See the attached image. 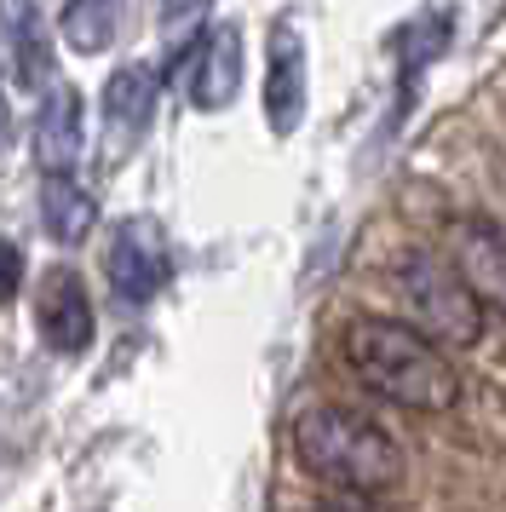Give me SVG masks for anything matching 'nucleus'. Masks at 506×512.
<instances>
[{
    "label": "nucleus",
    "mask_w": 506,
    "mask_h": 512,
    "mask_svg": "<svg viewBox=\"0 0 506 512\" xmlns=\"http://www.w3.org/2000/svg\"><path fill=\"white\" fill-rule=\"evenodd\" d=\"M345 369L357 374V386L374 397H386L397 409L414 415H443L460 397V374L449 363V351L432 346L420 328L397 323V317H357L345 328Z\"/></svg>",
    "instance_id": "nucleus-1"
},
{
    "label": "nucleus",
    "mask_w": 506,
    "mask_h": 512,
    "mask_svg": "<svg viewBox=\"0 0 506 512\" xmlns=\"http://www.w3.org/2000/svg\"><path fill=\"white\" fill-rule=\"evenodd\" d=\"M294 461L328 484L334 495H386L403 478V449L380 420L340 409V403H317L294 420Z\"/></svg>",
    "instance_id": "nucleus-2"
},
{
    "label": "nucleus",
    "mask_w": 506,
    "mask_h": 512,
    "mask_svg": "<svg viewBox=\"0 0 506 512\" xmlns=\"http://www.w3.org/2000/svg\"><path fill=\"white\" fill-rule=\"evenodd\" d=\"M391 288L403 300V323L420 328L432 346L443 351H466L483 340V305L466 288V277L455 271V259L432 254V248H409L391 265Z\"/></svg>",
    "instance_id": "nucleus-3"
},
{
    "label": "nucleus",
    "mask_w": 506,
    "mask_h": 512,
    "mask_svg": "<svg viewBox=\"0 0 506 512\" xmlns=\"http://www.w3.org/2000/svg\"><path fill=\"white\" fill-rule=\"evenodd\" d=\"M104 271H110V288L121 305H144L156 300L167 277H173V254H167V236H161L156 219H121L110 236V254H104Z\"/></svg>",
    "instance_id": "nucleus-4"
},
{
    "label": "nucleus",
    "mask_w": 506,
    "mask_h": 512,
    "mask_svg": "<svg viewBox=\"0 0 506 512\" xmlns=\"http://www.w3.org/2000/svg\"><path fill=\"white\" fill-rule=\"evenodd\" d=\"M35 311H41L46 346L64 351V357H81V351L92 346V334H98L87 282H81V271H69V265H52V271L41 277V300H35Z\"/></svg>",
    "instance_id": "nucleus-5"
},
{
    "label": "nucleus",
    "mask_w": 506,
    "mask_h": 512,
    "mask_svg": "<svg viewBox=\"0 0 506 512\" xmlns=\"http://www.w3.org/2000/svg\"><path fill=\"white\" fill-rule=\"evenodd\" d=\"M299 116H305V41L294 18H282L271 35V64H265V127L276 139H294Z\"/></svg>",
    "instance_id": "nucleus-6"
},
{
    "label": "nucleus",
    "mask_w": 506,
    "mask_h": 512,
    "mask_svg": "<svg viewBox=\"0 0 506 512\" xmlns=\"http://www.w3.org/2000/svg\"><path fill=\"white\" fill-rule=\"evenodd\" d=\"M87 150V104L69 81H52L35 110V162L41 173H69Z\"/></svg>",
    "instance_id": "nucleus-7"
},
{
    "label": "nucleus",
    "mask_w": 506,
    "mask_h": 512,
    "mask_svg": "<svg viewBox=\"0 0 506 512\" xmlns=\"http://www.w3.org/2000/svg\"><path fill=\"white\" fill-rule=\"evenodd\" d=\"M455 271L478 294L483 311L506 317V236L489 219H460L455 231Z\"/></svg>",
    "instance_id": "nucleus-8"
},
{
    "label": "nucleus",
    "mask_w": 506,
    "mask_h": 512,
    "mask_svg": "<svg viewBox=\"0 0 506 512\" xmlns=\"http://www.w3.org/2000/svg\"><path fill=\"white\" fill-rule=\"evenodd\" d=\"M156 70L150 64H121L110 75V87H104V127H110V150L115 156H127L138 139H144V127L156 116Z\"/></svg>",
    "instance_id": "nucleus-9"
},
{
    "label": "nucleus",
    "mask_w": 506,
    "mask_h": 512,
    "mask_svg": "<svg viewBox=\"0 0 506 512\" xmlns=\"http://www.w3.org/2000/svg\"><path fill=\"white\" fill-rule=\"evenodd\" d=\"M0 35L12 47V70L29 93L52 87V35H46L41 0H0Z\"/></svg>",
    "instance_id": "nucleus-10"
},
{
    "label": "nucleus",
    "mask_w": 506,
    "mask_h": 512,
    "mask_svg": "<svg viewBox=\"0 0 506 512\" xmlns=\"http://www.w3.org/2000/svg\"><path fill=\"white\" fill-rule=\"evenodd\" d=\"M196 110H230L242 93V24H219L202 41V64H196Z\"/></svg>",
    "instance_id": "nucleus-11"
},
{
    "label": "nucleus",
    "mask_w": 506,
    "mask_h": 512,
    "mask_svg": "<svg viewBox=\"0 0 506 512\" xmlns=\"http://www.w3.org/2000/svg\"><path fill=\"white\" fill-rule=\"evenodd\" d=\"M41 219H46V231H52L58 248H81L92 236V225H98V202L69 173H46L41 179Z\"/></svg>",
    "instance_id": "nucleus-12"
},
{
    "label": "nucleus",
    "mask_w": 506,
    "mask_h": 512,
    "mask_svg": "<svg viewBox=\"0 0 506 512\" xmlns=\"http://www.w3.org/2000/svg\"><path fill=\"white\" fill-rule=\"evenodd\" d=\"M115 18H121V0H64V29L69 52H81V58H98V52L115 41Z\"/></svg>",
    "instance_id": "nucleus-13"
},
{
    "label": "nucleus",
    "mask_w": 506,
    "mask_h": 512,
    "mask_svg": "<svg viewBox=\"0 0 506 512\" xmlns=\"http://www.w3.org/2000/svg\"><path fill=\"white\" fill-rule=\"evenodd\" d=\"M18 288H23V254L0 236V305L18 300Z\"/></svg>",
    "instance_id": "nucleus-14"
},
{
    "label": "nucleus",
    "mask_w": 506,
    "mask_h": 512,
    "mask_svg": "<svg viewBox=\"0 0 506 512\" xmlns=\"http://www.w3.org/2000/svg\"><path fill=\"white\" fill-rule=\"evenodd\" d=\"M156 6H161V18H167V24H190L207 0H156Z\"/></svg>",
    "instance_id": "nucleus-15"
},
{
    "label": "nucleus",
    "mask_w": 506,
    "mask_h": 512,
    "mask_svg": "<svg viewBox=\"0 0 506 512\" xmlns=\"http://www.w3.org/2000/svg\"><path fill=\"white\" fill-rule=\"evenodd\" d=\"M311 512H374V501H363V495H345V501H328V507H311Z\"/></svg>",
    "instance_id": "nucleus-16"
},
{
    "label": "nucleus",
    "mask_w": 506,
    "mask_h": 512,
    "mask_svg": "<svg viewBox=\"0 0 506 512\" xmlns=\"http://www.w3.org/2000/svg\"><path fill=\"white\" fill-rule=\"evenodd\" d=\"M6 144H12V104H6V81H0V156H6Z\"/></svg>",
    "instance_id": "nucleus-17"
}]
</instances>
